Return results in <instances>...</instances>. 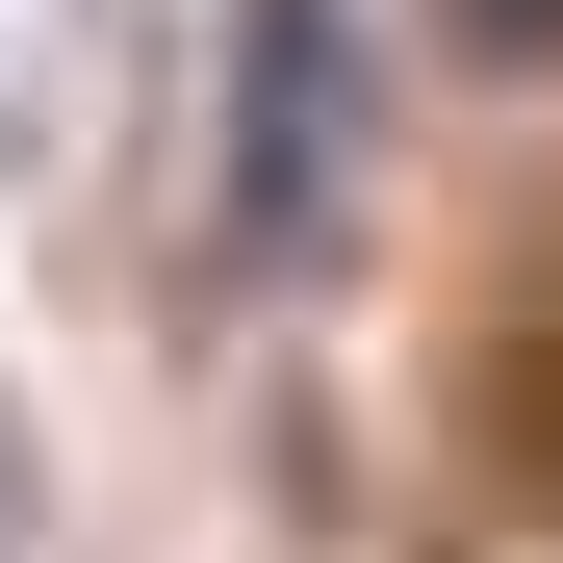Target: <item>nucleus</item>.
<instances>
[{"mask_svg":"<svg viewBox=\"0 0 563 563\" xmlns=\"http://www.w3.org/2000/svg\"><path fill=\"white\" fill-rule=\"evenodd\" d=\"M231 256H308L358 206V0H231Z\"/></svg>","mask_w":563,"mask_h":563,"instance_id":"obj_1","label":"nucleus"},{"mask_svg":"<svg viewBox=\"0 0 563 563\" xmlns=\"http://www.w3.org/2000/svg\"><path fill=\"white\" fill-rule=\"evenodd\" d=\"M461 26H487V52H563V0H461Z\"/></svg>","mask_w":563,"mask_h":563,"instance_id":"obj_2","label":"nucleus"}]
</instances>
